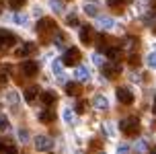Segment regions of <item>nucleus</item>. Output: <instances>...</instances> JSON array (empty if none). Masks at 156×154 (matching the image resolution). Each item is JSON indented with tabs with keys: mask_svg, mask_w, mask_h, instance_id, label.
Listing matches in <instances>:
<instances>
[{
	"mask_svg": "<svg viewBox=\"0 0 156 154\" xmlns=\"http://www.w3.org/2000/svg\"><path fill=\"white\" fill-rule=\"evenodd\" d=\"M109 6L115 13H123V2H117V0H109Z\"/></svg>",
	"mask_w": 156,
	"mask_h": 154,
	"instance_id": "412c9836",
	"label": "nucleus"
},
{
	"mask_svg": "<svg viewBox=\"0 0 156 154\" xmlns=\"http://www.w3.org/2000/svg\"><path fill=\"white\" fill-rule=\"evenodd\" d=\"M19 136H21V140H23V142H27V140H29V138H27L29 134H27V131H23V130H21V134H19Z\"/></svg>",
	"mask_w": 156,
	"mask_h": 154,
	"instance_id": "473e14b6",
	"label": "nucleus"
},
{
	"mask_svg": "<svg viewBox=\"0 0 156 154\" xmlns=\"http://www.w3.org/2000/svg\"><path fill=\"white\" fill-rule=\"evenodd\" d=\"M51 8H54L55 13H62V2H60V0H51Z\"/></svg>",
	"mask_w": 156,
	"mask_h": 154,
	"instance_id": "5701e85b",
	"label": "nucleus"
},
{
	"mask_svg": "<svg viewBox=\"0 0 156 154\" xmlns=\"http://www.w3.org/2000/svg\"><path fill=\"white\" fill-rule=\"evenodd\" d=\"M37 95H39V88L37 86H31V88L25 91V101H27V103H33V101L37 99Z\"/></svg>",
	"mask_w": 156,
	"mask_h": 154,
	"instance_id": "f8f14e48",
	"label": "nucleus"
},
{
	"mask_svg": "<svg viewBox=\"0 0 156 154\" xmlns=\"http://www.w3.org/2000/svg\"><path fill=\"white\" fill-rule=\"evenodd\" d=\"M117 99L121 105H132L133 103V92L129 88H125V86H119L117 88Z\"/></svg>",
	"mask_w": 156,
	"mask_h": 154,
	"instance_id": "39448f33",
	"label": "nucleus"
},
{
	"mask_svg": "<svg viewBox=\"0 0 156 154\" xmlns=\"http://www.w3.org/2000/svg\"><path fill=\"white\" fill-rule=\"evenodd\" d=\"M80 41H82L84 45H90V43H93V29H90V27H82V29H80Z\"/></svg>",
	"mask_w": 156,
	"mask_h": 154,
	"instance_id": "1a4fd4ad",
	"label": "nucleus"
},
{
	"mask_svg": "<svg viewBox=\"0 0 156 154\" xmlns=\"http://www.w3.org/2000/svg\"><path fill=\"white\" fill-rule=\"evenodd\" d=\"M21 72H23L25 76H35L39 72V64L37 62H33V60H27L21 64Z\"/></svg>",
	"mask_w": 156,
	"mask_h": 154,
	"instance_id": "6e6552de",
	"label": "nucleus"
},
{
	"mask_svg": "<svg viewBox=\"0 0 156 154\" xmlns=\"http://www.w3.org/2000/svg\"><path fill=\"white\" fill-rule=\"evenodd\" d=\"M54 119H55V115H54V111H49V109L39 113V121H43V123H51Z\"/></svg>",
	"mask_w": 156,
	"mask_h": 154,
	"instance_id": "4468645a",
	"label": "nucleus"
},
{
	"mask_svg": "<svg viewBox=\"0 0 156 154\" xmlns=\"http://www.w3.org/2000/svg\"><path fill=\"white\" fill-rule=\"evenodd\" d=\"M16 152V146L15 144H10V142H8V140H2V142H0V152Z\"/></svg>",
	"mask_w": 156,
	"mask_h": 154,
	"instance_id": "2eb2a0df",
	"label": "nucleus"
},
{
	"mask_svg": "<svg viewBox=\"0 0 156 154\" xmlns=\"http://www.w3.org/2000/svg\"><path fill=\"white\" fill-rule=\"evenodd\" d=\"M33 52H35V45H33V43H25V45H21L16 49V56L23 58V56H29V54H33Z\"/></svg>",
	"mask_w": 156,
	"mask_h": 154,
	"instance_id": "9b49d317",
	"label": "nucleus"
},
{
	"mask_svg": "<svg viewBox=\"0 0 156 154\" xmlns=\"http://www.w3.org/2000/svg\"><path fill=\"white\" fill-rule=\"evenodd\" d=\"M35 148H37L39 152H47V150L54 148V140L49 138V136H37L35 138Z\"/></svg>",
	"mask_w": 156,
	"mask_h": 154,
	"instance_id": "20e7f679",
	"label": "nucleus"
},
{
	"mask_svg": "<svg viewBox=\"0 0 156 154\" xmlns=\"http://www.w3.org/2000/svg\"><path fill=\"white\" fill-rule=\"evenodd\" d=\"M16 43V35L6 29H0V47H10Z\"/></svg>",
	"mask_w": 156,
	"mask_h": 154,
	"instance_id": "423d86ee",
	"label": "nucleus"
},
{
	"mask_svg": "<svg viewBox=\"0 0 156 154\" xmlns=\"http://www.w3.org/2000/svg\"><path fill=\"white\" fill-rule=\"evenodd\" d=\"M41 103H43V105H54L55 103V92H49V91L41 92Z\"/></svg>",
	"mask_w": 156,
	"mask_h": 154,
	"instance_id": "ddd939ff",
	"label": "nucleus"
},
{
	"mask_svg": "<svg viewBox=\"0 0 156 154\" xmlns=\"http://www.w3.org/2000/svg\"><path fill=\"white\" fill-rule=\"evenodd\" d=\"M25 2H27V0H8V4H10V8H12V10H19V8H23V6H25Z\"/></svg>",
	"mask_w": 156,
	"mask_h": 154,
	"instance_id": "aec40b11",
	"label": "nucleus"
},
{
	"mask_svg": "<svg viewBox=\"0 0 156 154\" xmlns=\"http://www.w3.org/2000/svg\"><path fill=\"white\" fill-rule=\"evenodd\" d=\"M93 103H94V107H99V109H107V99L103 95H97L93 99Z\"/></svg>",
	"mask_w": 156,
	"mask_h": 154,
	"instance_id": "dca6fc26",
	"label": "nucleus"
},
{
	"mask_svg": "<svg viewBox=\"0 0 156 154\" xmlns=\"http://www.w3.org/2000/svg\"><path fill=\"white\" fill-rule=\"evenodd\" d=\"M101 25L105 29H111V27H113V21H111V19H101Z\"/></svg>",
	"mask_w": 156,
	"mask_h": 154,
	"instance_id": "a878e982",
	"label": "nucleus"
},
{
	"mask_svg": "<svg viewBox=\"0 0 156 154\" xmlns=\"http://www.w3.org/2000/svg\"><path fill=\"white\" fill-rule=\"evenodd\" d=\"M84 105H86V103H78V105H76V113H84Z\"/></svg>",
	"mask_w": 156,
	"mask_h": 154,
	"instance_id": "c85d7f7f",
	"label": "nucleus"
},
{
	"mask_svg": "<svg viewBox=\"0 0 156 154\" xmlns=\"http://www.w3.org/2000/svg\"><path fill=\"white\" fill-rule=\"evenodd\" d=\"M117 2H123V4H125V2H127V0H117Z\"/></svg>",
	"mask_w": 156,
	"mask_h": 154,
	"instance_id": "72a5a7b5",
	"label": "nucleus"
},
{
	"mask_svg": "<svg viewBox=\"0 0 156 154\" xmlns=\"http://www.w3.org/2000/svg\"><path fill=\"white\" fill-rule=\"evenodd\" d=\"M64 119H66V121H70V119H72V111H64Z\"/></svg>",
	"mask_w": 156,
	"mask_h": 154,
	"instance_id": "2f4dec72",
	"label": "nucleus"
},
{
	"mask_svg": "<svg viewBox=\"0 0 156 154\" xmlns=\"http://www.w3.org/2000/svg\"><path fill=\"white\" fill-rule=\"evenodd\" d=\"M55 31H58V25H55V21L49 19V16H43L37 23V33L39 35H49V33H55Z\"/></svg>",
	"mask_w": 156,
	"mask_h": 154,
	"instance_id": "f03ea898",
	"label": "nucleus"
},
{
	"mask_svg": "<svg viewBox=\"0 0 156 154\" xmlns=\"http://www.w3.org/2000/svg\"><path fill=\"white\" fill-rule=\"evenodd\" d=\"M148 64H150V66H156V54H152L148 58Z\"/></svg>",
	"mask_w": 156,
	"mask_h": 154,
	"instance_id": "7c9ffc66",
	"label": "nucleus"
},
{
	"mask_svg": "<svg viewBox=\"0 0 156 154\" xmlns=\"http://www.w3.org/2000/svg\"><path fill=\"white\" fill-rule=\"evenodd\" d=\"M129 64H132V66H140V56L132 54V56H129Z\"/></svg>",
	"mask_w": 156,
	"mask_h": 154,
	"instance_id": "b1692460",
	"label": "nucleus"
},
{
	"mask_svg": "<svg viewBox=\"0 0 156 154\" xmlns=\"http://www.w3.org/2000/svg\"><path fill=\"white\" fill-rule=\"evenodd\" d=\"M64 39H66V37H64L62 33H58V31H55V43H58V45H62V43H64Z\"/></svg>",
	"mask_w": 156,
	"mask_h": 154,
	"instance_id": "cd10ccee",
	"label": "nucleus"
},
{
	"mask_svg": "<svg viewBox=\"0 0 156 154\" xmlns=\"http://www.w3.org/2000/svg\"><path fill=\"white\" fill-rule=\"evenodd\" d=\"M119 127H121V131H123L125 136H129V138H133V136L140 134V121H138V119H121V121H119Z\"/></svg>",
	"mask_w": 156,
	"mask_h": 154,
	"instance_id": "f257e3e1",
	"label": "nucleus"
},
{
	"mask_svg": "<svg viewBox=\"0 0 156 154\" xmlns=\"http://www.w3.org/2000/svg\"><path fill=\"white\" fill-rule=\"evenodd\" d=\"M76 78H78V80H88V70L82 68V66H78V70H76Z\"/></svg>",
	"mask_w": 156,
	"mask_h": 154,
	"instance_id": "6ab92c4d",
	"label": "nucleus"
},
{
	"mask_svg": "<svg viewBox=\"0 0 156 154\" xmlns=\"http://www.w3.org/2000/svg\"><path fill=\"white\" fill-rule=\"evenodd\" d=\"M119 72H121V66H119L115 60L109 62V64H103V74H105L107 78H115Z\"/></svg>",
	"mask_w": 156,
	"mask_h": 154,
	"instance_id": "0eeeda50",
	"label": "nucleus"
},
{
	"mask_svg": "<svg viewBox=\"0 0 156 154\" xmlns=\"http://www.w3.org/2000/svg\"><path fill=\"white\" fill-rule=\"evenodd\" d=\"M60 70H62V62H58V64H54V72H55V74H62Z\"/></svg>",
	"mask_w": 156,
	"mask_h": 154,
	"instance_id": "c756f323",
	"label": "nucleus"
},
{
	"mask_svg": "<svg viewBox=\"0 0 156 154\" xmlns=\"http://www.w3.org/2000/svg\"><path fill=\"white\" fill-rule=\"evenodd\" d=\"M107 56H109V60H117L121 56V47H107Z\"/></svg>",
	"mask_w": 156,
	"mask_h": 154,
	"instance_id": "f3484780",
	"label": "nucleus"
},
{
	"mask_svg": "<svg viewBox=\"0 0 156 154\" xmlns=\"http://www.w3.org/2000/svg\"><path fill=\"white\" fill-rule=\"evenodd\" d=\"M99 41H97V45H99V49H105V47H107V37H105V35H99Z\"/></svg>",
	"mask_w": 156,
	"mask_h": 154,
	"instance_id": "4be33fe9",
	"label": "nucleus"
},
{
	"mask_svg": "<svg viewBox=\"0 0 156 154\" xmlns=\"http://www.w3.org/2000/svg\"><path fill=\"white\" fill-rule=\"evenodd\" d=\"M154 31H156V29H154Z\"/></svg>",
	"mask_w": 156,
	"mask_h": 154,
	"instance_id": "e433bc0d",
	"label": "nucleus"
},
{
	"mask_svg": "<svg viewBox=\"0 0 156 154\" xmlns=\"http://www.w3.org/2000/svg\"><path fill=\"white\" fill-rule=\"evenodd\" d=\"M68 25H70V27H76V25H78V19L74 15H70V16H68Z\"/></svg>",
	"mask_w": 156,
	"mask_h": 154,
	"instance_id": "bb28decb",
	"label": "nucleus"
},
{
	"mask_svg": "<svg viewBox=\"0 0 156 154\" xmlns=\"http://www.w3.org/2000/svg\"><path fill=\"white\" fill-rule=\"evenodd\" d=\"M84 13L88 16H97V15H99V8H97V4H86V6H84Z\"/></svg>",
	"mask_w": 156,
	"mask_h": 154,
	"instance_id": "a211bd4d",
	"label": "nucleus"
},
{
	"mask_svg": "<svg viewBox=\"0 0 156 154\" xmlns=\"http://www.w3.org/2000/svg\"><path fill=\"white\" fill-rule=\"evenodd\" d=\"M8 130V119L6 117H0V131H4Z\"/></svg>",
	"mask_w": 156,
	"mask_h": 154,
	"instance_id": "393cba45",
	"label": "nucleus"
},
{
	"mask_svg": "<svg viewBox=\"0 0 156 154\" xmlns=\"http://www.w3.org/2000/svg\"><path fill=\"white\" fill-rule=\"evenodd\" d=\"M154 111H156V103H154Z\"/></svg>",
	"mask_w": 156,
	"mask_h": 154,
	"instance_id": "c9c22d12",
	"label": "nucleus"
},
{
	"mask_svg": "<svg viewBox=\"0 0 156 154\" xmlns=\"http://www.w3.org/2000/svg\"><path fill=\"white\" fill-rule=\"evenodd\" d=\"M152 4H156V0H152Z\"/></svg>",
	"mask_w": 156,
	"mask_h": 154,
	"instance_id": "f704fd0d",
	"label": "nucleus"
},
{
	"mask_svg": "<svg viewBox=\"0 0 156 154\" xmlns=\"http://www.w3.org/2000/svg\"><path fill=\"white\" fill-rule=\"evenodd\" d=\"M78 62H80V49L78 47H70V49L64 52V56H62L64 66H76Z\"/></svg>",
	"mask_w": 156,
	"mask_h": 154,
	"instance_id": "7ed1b4c3",
	"label": "nucleus"
},
{
	"mask_svg": "<svg viewBox=\"0 0 156 154\" xmlns=\"http://www.w3.org/2000/svg\"><path fill=\"white\" fill-rule=\"evenodd\" d=\"M80 91H82V88H80L78 82H68V84H66V95H70V97H78Z\"/></svg>",
	"mask_w": 156,
	"mask_h": 154,
	"instance_id": "9d476101",
	"label": "nucleus"
}]
</instances>
